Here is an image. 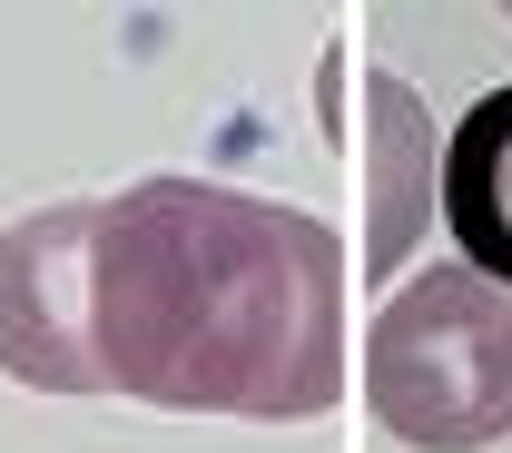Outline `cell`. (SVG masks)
<instances>
[{"label": "cell", "instance_id": "1", "mask_svg": "<svg viewBox=\"0 0 512 453\" xmlns=\"http://www.w3.org/2000/svg\"><path fill=\"white\" fill-rule=\"evenodd\" d=\"M79 325L99 394L306 424L345 385V247L325 217L217 178H128L89 207Z\"/></svg>", "mask_w": 512, "mask_h": 453}, {"label": "cell", "instance_id": "2", "mask_svg": "<svg viewBox=\"0 0 512 453\" xmlns=\"http://www.w3.org/2000/svg\"><path fill=\"white\" fill-rule=\"evenodd\" d=\"M365 404L414 453H483L512 434V296L473 266H424L365 325Z\"/></svg>", "mask_w": 512, "mask_h": 453}, {"label": "cell", "instance_id": "3", "mask_svg": "<svg viewBox=\"0 0 512 453\" xmlns=\"http://www.w3.org/2000/svg\"><path fill=\"white\" fill-rule=\"evenodd\" d=\"M89 207L60 197L0 227V375L30 394H99L89 325H79V276H89Z\"/></svg>", "mask_w": 512, "mask_h": 453}, {"label": "cell", "instance_id": "4", "mask_svg": "<svg viewBox=\"0 0 512 453\" xmlns=\"http://www.w3.org/2000/svg\"><path fill=\"white\" fill-rule=\"evenodd\" d=\"M434 197H444V227L463 247V266L512 296V79L483 89L453 119L444 158H434Z\"/></svg>", "mask_w": 512, "mask_h": 453}, {"label": "cell", "instance_id": "5", "mask_svg": "<svg viewBox=\"0 0 512 453\" xmlns=\"http://www.w3.org/2000/svg\"><path fill=\"white\" fill-rule=\"evenodd\" d=\"M365 119H375V237H365V276H394L414 257V227L434 217V119L414 109L404 79H365Z\"/></svg>", "mask_w": 512, "mask_h": 453}]
</instances>
